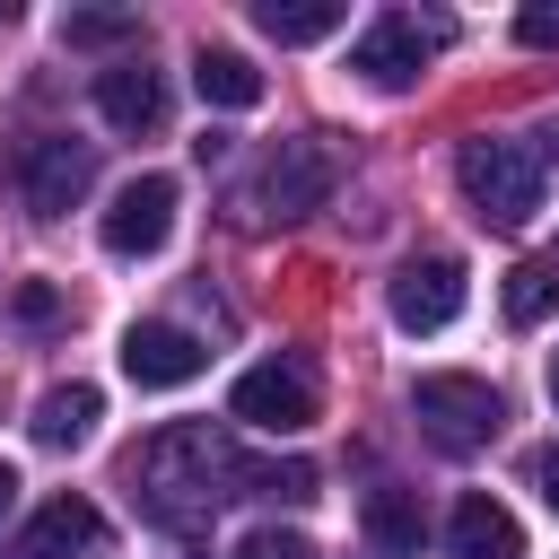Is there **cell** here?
I'll return each instance as SVG.
<instances>
[{
	"label": "cell",
	"mask_w": 559,
	"mask_h": 559,
	"mask_svg": "<svg viewBox=\"0 0 559 559\" xmlns=\"http://www.w3.org/2000/svg\"><path fill=\"white\" fill-rule=\"evenodd\" d=\"M131 498L148 524L166 533H201L218 515V498H236V454L201 428V419H175L157 428L140 454H131Z\"/></svg>",
	"instance_id": "1"
},
{
	"label": "cell",
	"mask_w": 559,
	"mask_h": 559,
	"mask_svg": "<svg viewBox=\"0 0 559 559\" xmlns=\"http://www.w3.org/2000/svg\"><path fill=\"white\" fill-rule=\"evenodd\" d=\"M542 166H550V148H533V140H463V157H454V183H463V201L480 210V227H524L533 210H542Z\"/></svg>",
	"instance_id": "2"
},
{
	"label": "cell",
	"mask_w": 559,
	"mask_h": 559,
	"mask_svg": "<svg viewBox=\"0 0 559 559\" xmlns=\"http://www.w3.org/2000/svg\"><path fill=\"white\" fill-rule=\"evenodd\" d=\"M411 411H419V437L437 445V454H480L489 437H498V419H507V402L480 384V376H419L411 384Z\"/></svg>",
	"instance_id": "3"
},
{
	"label": "cell",
	"mask_w": 559,
	"mask_h": 559,
	"mask_svg": "<svg viewBox=\"0 0 559 559\" xmlns=\"http://www.w3.org/2000/svg\"><path fill=\"white\" fill-rule=\"evenodd\" d=\"M9 183H17V201H26L35 218H70V210L87 201V183H96V148L70 140V131H35V140H17Z\"/></svg>",
	"instance_id": "4"
},
{
	"label": "cell",
	"mask_w": 559,
	"mask_h": 559,
	"mask_svg": "<svg viewBox=\"0 0 559 559\" xmlns=\"http://www.w3.org/2000/svg\"><path fill=\"white\" fill-rule=\"evenodd\" d=\"M445 44V26L437 17H411V9H384L358 44H349V70L367 79V87H411L419 79V61Z\"/></svg>",
	"instance_id": "5"
},
{
	"label": "cell",
	"mask_w": 559,
	"mask_h": 559,
	"mask_svg": "<svg viewBox=\"0 0 559 559\" xmlns=\"http://www.w3.org/2000/svg\"><path fill=\"white\" fill-rule=\"evenodd\" d=\"M227 411H236L245 428H262V437H288V428H306L323 402H314V376H306V367L271 358V367H245V376H236Z\"/></svg>",
	"instance_id": "6"
},
{
	"label": "cell",
	"mask_w": 559,
	"mask_h": 559,
	"mask_svg": "<svg viewBox=\"0 0 559 559\" xmlns=\"http://www.w3.org/2000/svg\"><path fill=\"white\" fill-rule=\"evenodd\" d=\"M105 253H122V262H140V253H157L166 236H175V175H131L122 192H114V210H105Z\"/></svg>",
	"instance_id": "7"
},
{
	"label": "cell",
	"mask_w": 559,
	"mask_h": 559,
	"mask_svg": "<svg viewBox=\"0 0 559 559\" xmlns=\"http://www.w3.org/2000/svg\"><path fill=\"white\" fill-rule=\"evenodd\" d=\"M463 314V262L454 253H411L393 271V323L402 332H445Z\"/></svg>",
	"instance_id": "8"
},
{
	"label": "cell",
	"mask_w": 559,
	"mask_h": 559,
	"mask_svg": "<svg viewBox=\"0 0 559 559\" xmlns=\"http://www.w3.org/2000/svg\"><path fill=\"white\" fill-rule=\"evenodd\" d=\"M210 367V349H201V332H183V323H131L122 332V376L140 384V393H175V384H192Z\"/></svg>",
	"instance_id": "9"
},
{
	"label": "cell",
	"mask_w": 559,
	"mask_h": 559,
	"mask_svg": "<svg viewBox=\"0 0 559 559\" xmlns=\"http://www.w3.org/2000/svg\"><path fill=\"white\" fill-rule=\"evenodd\" d=\"M332 148L323 140H280L271 148V166H262V210L271 218H306V210H323L332 201Z\"/></svg>",
	"instance_id": "10"
},
{
	"label": "cell",
	"mask_w": 559,
	"mask_h": 559,
	"mask_svg": "<svg viewBox=\"0 0 559 559\" xmlns=\"http://www.w3.org/2000/svg\"><path fill=\"white\" fill-rule=\"evenodd\" d=\"M105 542V515L87 507V498H44L35 515H26V533H17V559H87Z\"/></svg>",
	"instance_id": "11"
},
{
	"label": "cell",
	"mask_w": 559,
	"mask_h": 559,
	"mask_svg": "<svg viewBox=\"0 0 559 559\" xmlns=\"http://www.w3.org/2000/svg\"><path fill=\"white\" fill-rule=\"evenodd\" d=\"M445 542H454V559H524V524L489 498V489H472V498H454V515H445Z\"/></svg>",
	"instance_id": "12"
},
{
	"label": "cell",
	"mask_w": 559,
	"mask_h": 559,
	"mask_svg": "<svg viewBox=\"0 0 559 559\" xmlns=\"http://www.w3.org/2000/svg\"><path fill=\"white\" fill-rule=\"evenodd\" d=\"M96 114L114 131H157L166 122V79L140 70V61H114V70H96Z\"/></svg>",
	"instance_id": "13"
},
{
	"label": "cell",
	"mask_w": 559,
	"mask_h": 559,
	"mask_svg": "<svg viewBox=\"0 0 559 559\" xmlns=\"http://www.w3.org/2000/svg\"><path fill=\"white\" fill-rule=\"evenodd\" d=\"M192 87H201V105H218V114L262 105V70H253L245 52H227V44H201V52H192Z\"/></svg>",
	"instance_id": "14"
},
{
	"label": "cell",
	"mask_w": 559,
	"mask_h": 559,
	"mask_svg": "<svg viewBox=\"0 0 559 559\" xmlns=\"http://www.w3.org/2000/svg\"><path fill=\"white\" fill-rule=\"evenodd\" d=\"M498 306H507V323H550L559 314V245H542V253H524L515 271H507V288H498Z\"/></svg>",
	"instance_id": "15"
},
{
	"label": "cell",
	"mask_w": 559,
	"mask_h": 559,
	"mask_svg": "<svg viewBox=\"0 0 559 559\" xmlns=\"http://www.w3.org/2000/svg\"><path fill=\"white\" fill-rule=\"evenodd\" d=\"M96 384H52L44 402H35V445H52V454H70V445H87L96 437Z\"/></svg>",
	"instance_id": "16"
},
{
	"label": "cell",
	"mask_w": 559,
	"mask_h": 559,
	"mask_svg": "<svg viewBox=\"0 0 559 559\" xmlns=\"http://www.w3.org/2000/svg\"><path fill=\"white\" fill-rule=\"evenodd\" d=\"M367 542L376 550H393V559H419V542H428V515H419V498L411 489H367Z\"/></svg>",
	"instance_id": "17"
},
{
	"label": "cell",
	"mask_w": 559,
	"mask_h": 559,
	"mask_svg": "<svg viewBox=\"0 0 559 559\" xmlns=\"http://www.w3.org/2000/svg\"><path fill=\"white\" fill-rule=\"evenodd\" d=\"M341 0H262L253 9V26L271 35V44H323V35H341Z\"/></svg>",
	"instance_id": "18"
},
{
	"label": "cell",
	"mask_w": 559,
	"mask_h": 559,
	"mask_svg": "<svg viewBox=\"0 0 559 559\" xmlns=\"http://www.w3.org/2000/svg\"><path fill=\"white\" fill-rule=\"evenodd\" d=\"M61 44L70 52H122V44H140V9H70Z\"/></svg>",
	"instance_id": "19"
},
{
	"label": "cell",
	"mask_w": 559,
	"mask_h": 559,
	"mask_svg": "<svg viewBox=\"0 0 559 559\" xmlns=\"http://www.w3.org/2000/svg\"><path fill=\"white\" fill-rule=\"evenodd\" d=\"M236 489H253V498H314V463H245L236 454Z\"/></svg>",
	"instance_id": "20"
},
{
	"label": "cell",
	"mask_w": 559,
	"mask_h": 559,
	"mask_svg": "<svg viewBox=\"0 0 559 559\" xmlns=\"http://www.w3.org/2000/svg\"><path fill=\"white\" fill-rule=\"evenodd\" d=\"M9 314H17L26 332H52V323H70V297H61L52 280H17V288H9Z\"/></svg>",
	"instance_id": "21"
},
{
	"label": "cell",
	"mask_w": 559,
	"mask_h": 559,
	"mask_svg": "<svg viewBox=\"0 0 559 559\" xmlns=\"http://www.w3.org/2000/svg\"><path fill=\"white\" fill-rule=\"evenodd\" d=\"M236 559H314V542H306V533H280V524H253V533L236 542Z\"/></svg>",
	"instance_id": "22"
},
{
	"label": "cell",
	"mask_w": 559,
	"mask_h": 559,
	"mask_svg": "<svg viewBox=\"0 0 559 559\" xmlns=\"http://www.w3.org/2000/svg\"><path fill=\"white\" fill-rule=\"evenodd\" d=\"M515 44H533V52H550V44H559V9H550V0H533V9L515 17Z\"/></svg>",
	"instance_id": "23"
},
{
	"label": "cell",
	"mask_w": 559,
	"mask_h": 559,
	"mask_svg": "<svg viewBox=\"0 0 559 559\" xmlns=\"http://www.w3.org/2000/svg\"><path fill=\"white\" fill-rule=\"evenodd\" d=\"M533 480H542V498H550V507H559V445H550V454H542V463H533Z\"/></svg>",
	"instance_id": "24"
},
{
	"label": "cell",
	"mask_w": 559,
	"mask_h": 559,
	"mask_svg": "<svg viewBox=\"0 0 559 559\" xmlns=\"http://www.w3.org/2000/svg\"><path fill=\"white\" fill-rule=\"evenodd\" d=\"M17 507V463H0V515Z\"/></svg>",
	"instance_id": "25"
},
{
	"label": "cell",
	"mask_w": 559,
	"mask_h": 559,
	"mask_svg": "<svg viewBox=\"0 0 559 559\" xmlns=\"http://www.w3.org/2000/svg\"><path fill=\"white\" fill-rule=\"evenodd\" d=\"M0 26H17V0H0Z\"/></svg>",
	"instance_id": "26"
},
{
	"label": "cell",
	"mask_w": 559,
	"mask_h": 559,
	"mask_svg": "<svg viewBox=\"0 0 559 559\" xmlns=\"http://www.w3.org/2000/svg\"><path fill=\"white\" fill-rule=\"evenodd\" d=\"M550 402H559V349H550Z\"/></svg>",
	"instance_id": "27"
}]
</instances>
